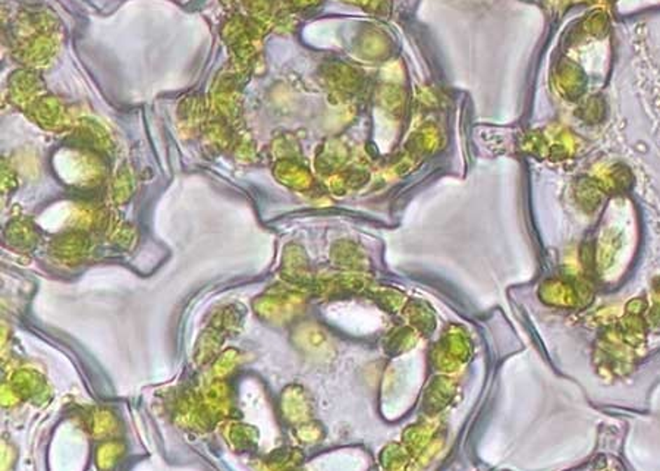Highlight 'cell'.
Returning <instances> with one entry per match:
<instances>
[{"instance_id": "5b68a950", "label": "cell", "mask_w": 660, "mask_h": 471, "mask_svg": "<svg viewBox=\"0 0 660 471\" xmlns=\"http://www.w3.org/2000/svg\"><path fill=\"white\" fill-rule=\"evenodd\" d=\"M202 402L206 404L209 411L213 414L214 418L225 417L229 413L231 408V397L229 389L222 379H217L212 385L207 386L202 394Z\"/></svg>"}, {"instance_id": "3957f363", "label": "cell", "mask_w": 660, "mask_h": 471, "mask_svg": "<svg viewBox=\"0 0 660 471\" xmlns=\"http://www.w3.org/2000/svg\"><path fill=\"white\" fill-rule=\"evenodd\" d=\"M225 336H226L225 332H222L220 329L212 325L207 329H204L194 347L195 363L201 366V364H207L212 360H214L220 353V347H222Z\"/></svg>"}, {"instance_id": "8fae6325", "label": "cell", "mask_w": 660, "mask_h": 471, "mask_svg": "<svg viewBox=\"0 0 660 471\" xmlns=\"http://www.w3.org/2000/svg\"><path fill=\"white\" fill-rule=\"evenodd\" d=\"M104 214L97 210H81L76 216V226L83 229H100L106 226Z\"/></svg>"}, {"instance_id": "9c48e42d", "label": "cell", "mask_w": 660, "mask_h": 471, "mask_svg": "<svg viewBox=\"0 0 660 471\" xmlns=\"http://www.w3.org/2000/svg\"><path fill=\"white\" fill-rule=\"evenodd\" d=\"M251 429L238 425V423H232V425H228L225 428V437L228 439V442L231 444L232 448L235 449H245L251 445Z\"/></svg>"}, {"instance_id": "30bf717a", "label": "cell", "mask_w": 660, "mask_h": 471, "mask_svg": "<svg viewBox=\"0 0 660 471\" xmlns=\"http://www.w3.org/2000/svg\"><path fill=\"white\" fill-rule=\"evenodd\" d=\"M240 361V354L235 350H226L224 353H220L214 361L213 366V374L216 379H224L226 376L237 367Z\"/></svg>"}, {"instance_id": "4fadbf2b", "label": "cell", "mask_w": 660, "mask_h": 471, "mask_svg": "<svg viewBox=\"0 0 660 471\" xmlns=\"http://www.w3.org/2000/svg\"><path fill=\"white\" fill-rule=\"evenodd\" d=\"M22 398L20 397V394L17 390L13 389V386L11 385H5L2 386V404L5 407H12L15 404H18Z\"/></svg>"}, {"instance_id": "7c38bea8", "label": "cell", "mask_w": 660, "mask_h": 471, "mask_svg": "<svg viewBox=\"0 0 660 471\" xmlns=\"http://www.w3.org/2000/svg\"><path fill=\"white\" fill-rule=\"evenodd\" d=\"M112 240L119 245L127 247L132 241V229L127 225H121L119 224L115 228V231L112 232Z\"/></svg>"}, {"instance_id": "6da1fadb", "label": "cell", "mask_w": 660, "mask_h": 471, "mask_svg": "<svg viewBox=\"0 0 660 471\" xmlns=\"http://www.w3.org/2000/svg\"><path fill=\"white\" fill-rule=\"evenodd\" d=\"M11 385L22 400H28L37 405L50 400V388L43 376L36 370L22 369L15 371Z\"/></svg>"}, {"instance_id": "7a4b0ae2", "label": "cell", "mask_w": 660, "mask_h": 471, "mask_svg": "<svg viewBox=\"0 0 660 471\" xmlns=\"http://www.w3.org/2000/svg\"><path fill=\"white\" fill-rule=\"evenodd\" d=\"M90 248V241L83 232H68L56 237L50 245L55 257L72 263L83 259Z\"/></svg>"}, {"instance_id": "52a82bcc", "label": "cell", "mask_w": 660, "mask_h": 471, "mask_svg": "<svg viewBox=\"0 0 660 471\" xmlns=\"http://www.w3.org/2000/svg\"><path fill=\"white\" fill-rule=\"evenodd\" d=\"M240 320H241V314L237 308L224 307L214 313V316L212 318V326L228 334L231 331H235V329L240 326Z\"/></svg>"}, {"instance_id": "277c9868", "label": "cell", "mask_w": 660, "mask_h": 471, "mask_svg": "<svg viewBox=\"0 0 660 471\" xmlns=\"http://www.w3.org/2000/svg\"><path fill=\"white\" fill-rule=\"evenodd\" d=\"M5 241L6 244L17 250V251H29L33 250L39 241V235L28 221H18L11 222L5 229Z\"/></svg>"}, {"instance_id": "ba28073f", "label": "cell", "mask_w": 660, "mask_h": 471, "mask_svg": "<svg viewBox=\"0 0 660 471\" xmlns=\"http://www.w3.org/2000/svg\"><path fill=\"white\" fill-rule=\"evenodd\" d=\"M123 445L119 442H106L103 444L96 453V463L97 467L102 470L112 468L122 457Z\"/></svg>"}, {"instance_id": "8992f818", "label": "cell", "mask_w": 660, "mask_h": 471, "mask_svg": "<svg viewBox=\"0 0 660 471\" xmlns=\"http://www.w3.org/2000/svg\"><path fill=\"white\" fill-rule=\"evenodd\" d=\"M119 429L118 420L115 416L107 411V410H97L94 411V414L90 418V430L92 436H96L99 439L109 437L114 433H116Z\"/></svg>"}]
</instances>
